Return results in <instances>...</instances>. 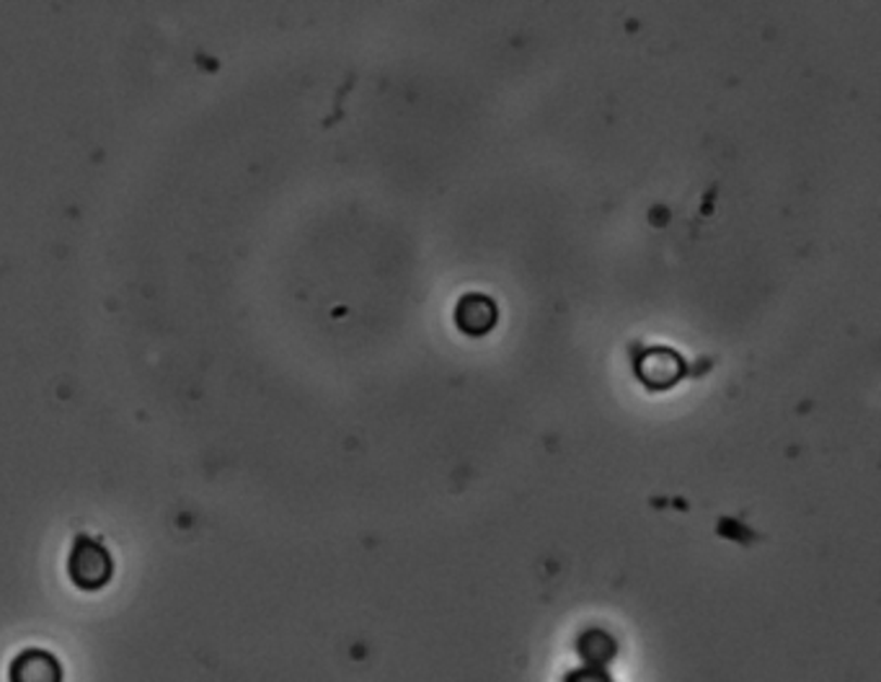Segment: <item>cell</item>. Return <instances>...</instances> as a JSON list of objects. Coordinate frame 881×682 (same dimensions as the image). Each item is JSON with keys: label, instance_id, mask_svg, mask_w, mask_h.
Instances as JSON below:
<instances>
[{"label": "cell", "instance_id": "cell-2", "mask_svg": "<svg viewBox=\"0 0 881 682\" xmlns=\"http://www.w3.org/2000/svg\"><path fill=\"white\" fill-rule=\"evenodd\" d=\"M11 682H60L58 661L47 652H26L13 661Z\"/></svg>", "mask_w": 881, "mask_h": 682}, {"label": "cell", "instance_id": "cell-1", "mask_svg": "<svg viewBox=\"0 0 881 682\" xmlns=\"http://www.w3.org/2000/svg\"><path fill=\"white\" fill-rule=\"evenodd\" d=\"M112 564H110V553H106L101 545L91 543V540H78L76 551L71 556V577L76 579L78 587H101L110 579Z\"/></svg>", "mask_w": 881, "mask_h": 682}, {"label": "cell", "instance_id": "cell-3", "mask_svg": "<svg viewBox=\"0 0 881 682\" xmlns=\"http://www.w3.org/2000/svg\"><path fill=\"white\" fill-rule=\"evenodd\" d=\"M458 326L465 331V334H486L494 326V321H497V310L489 303V297L484 295H469L460 300L458 306Z\"/></svg>", "mask_w": 881, "mask_h": 682}]
</instances>
